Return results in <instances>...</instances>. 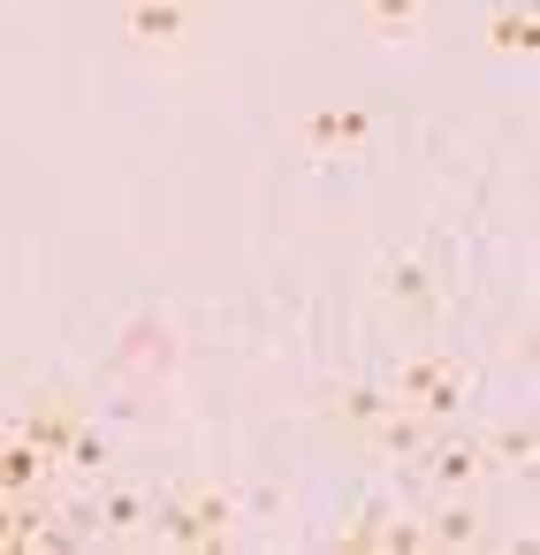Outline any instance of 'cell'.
Wrapping results in <instances>:
<instances>
[{
	"instance_id": "obj_6",
	"label": "cell",
	"mask_w": 540,
	"mask_h": 555,
	"mask_svg": "<svg viewBox=\"0 0 540 555\" xmlns=\"http://www.w3.org/2000/svg\"><path fill=\"white\" fill-rule=\"evenodd\" d=\"M494 449H502V464H517V472L532 464V434H525V426H510V434H502Z\"/></svg>"
},
{
	"instance_id": "obj_4",
	"label": "cell",
	"mask_w": 540,
	"mask_h": 555,
	"mask_svg": "<svg viewBox=\"0 0 540 555\" xmlns=\"http://www.w3.org/2000/svg\"><path fill=\"white\" fill-rule=\"evenodd\" d=\"M312 138H327V145H335V138H343V145H358V138H365V122H358V115H320V122H312Z\"/></svg>"
},
{
	"instance_id": "obj_5",
	"label": "cell",
	"mask_w": 540,
	"mask_h": 555,
	"mask_svg": "<svg viewBox=\"0 0 540 555\" xmlns=\"http://www.w3.org/2000/svg\"><path fill=\"white\" fill-rule=\"evenodd\" d=\"M494 47H517V54H525V47H532V16H502V24H494Z\"/></svg>"
},
{
	"instance_id": "obj_1",
	"label": "cell",
	"mask_w": 540,
	"mask_h": 555,
	"mask_svg": "<svg viewBox=\"0 0 540 555\" xmlns=\"http://www.w3.org/2000/svg\"><path fill=\"white\" fill-rule=\"evenodd\" d=\"M457 388H464V365H457V358H411V365L396 373V396L419 403V411H449Z\"/></svg>"
},
{
	"instance_id": "obj_3",
	"label": "cell",
	"mask_w": 540,
	"mask_h": 555,
	"mask_svg": "<svg viewBox=\"0 0 540 555\" xmlns=\"http://www.w3.org/2000/svg\"><path fill=\"white\" fill-rule=\"evenodd\" d=\"M365 16H373V24H381L388 39H403V31L419 24V9H411V0H373V9H365Z\"/></svg>"
},
{
	"instance_id": "obj_2",
	"label": "cell",
	"mask_w": 540,
	"mask_h": 555,
	"mask_svg": "<svg viewBox=\"0 0 540 555\" xmlns=\"http://www.w3.org/2000/svg\"><path fill=\"white\" fill-rule=\"evenodd\" d=\"M176 24H183L176 0H138V9H130V31H138L145 47H168V39H176Z\"/></svg>"
}]
</instances>
